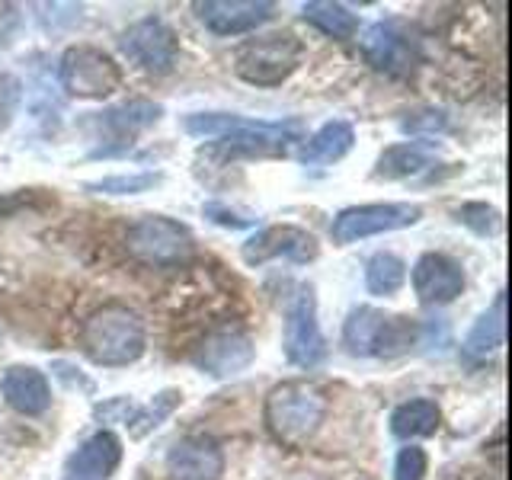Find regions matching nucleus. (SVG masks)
I'll list each match as a JSON object with an SVG mask.
<instances>
[{"label": "nucleus", "mask_w": 512, "mask_h": 480, "mask_svg": "<svg viewBox=\"0 0 512 480\" xmlns=\"http://www.w3.org/2000/svg\"><path fill=\"white\" fill-rule=\"evenodd\" d=\"M160 109L157 103H148V100H132V103H122V106H112L106 112H100V122L103 128H109L116 138H132L144 128H151L157 119H160Z\"/></svg>", "instance_id": "obj_23"}, {"label": "nucleus", "mask_w": 512, "mask_h": 480, "mask_svg": "<svg viewBox=\"0 0 512 480\" xmlns=\"http://www.w3.org/2000/svg\"><path fill=\"white\" fill-rule=\"evenodd\" d=\"M263 420L285 448H304L327 420V394L311 381H282L266 394Z\"/></svg>", "instance_id": "obj_2"}, {"label": "nucleus", "mask_w": 512, "mask_h": 480, "mask_svg": "<svg viewBox=\"0 0 512 480\" xmlns=\"http://www.w3.org/2000/svg\"><path fill=\"white\" fill-rule=\"evenodd\" d=\"M0 340H4V330H0Z\"/></svg>", "instance_id": "obj_33"}, {"label": "nucleus", "mask_w": 512, "mask_h": 480, "mask_svg": "<svg viewBox=\"0 0 512 480\" xmlns=\"http://www.w3.org/2000/svg\"><path fill=\"white\" fill-rule=\"evenodd\" d=\"M423 218L420 205L410 202H375V205H352L343 208L340 215L333 218V240L336 244H352V240L362 237H375V234H388L410 228Z\"/></svg>", "instance_id": "obj_9"}, {"label": "nucleus", "mask_w": 512, "mask_h": 480, "mask_svg": "<svg viewBox=\"0 0 512 480\" xmlns=\"http://www.w3.org/2000/svg\"><path fill=\"white\" fill-rule=\"evenodd\" d=\"M420 116L423 119H407L404 122L407 132H423V128H426V132H442V128H445V116H442V112H420Z\"/></svg>", "instance_id": "obj_31"}, {"label": "nucleus", "mask_w": 512, "mask_h": 480, "mask_svg": "<svg viewBox=\"0 0 512 480\" xmlns=\"http://www.w3.org/2000/svg\"><path fill=\"white\" fill-rule=\"evenodd\" d=\"M506 340V292L493 298L490 311L477 317V324L471 327L468 340H464V356L468 359H487L490 352H496Z\"/></svg>", "instance_id": "obj_20"}, {"label": "nucleus", "mask_w": 512, "mask_h": 480, "mask_svg": "<svg viewBox=\"0 0 512 480\" xmlns=\"http://www.w3.org/2000/svg\"><path fill=\"white\" fill-rule=\"evenodd\" d=\"M42 205H55V196L39 189H16V192H4L0 196V218H13L20 212H32V208H42Z\"/></svg>", "instance_id": "obj_27"}, {"label": "nucleus", "mask_w": 512, "mask_h": 480, "mask_svg": "<svg viewBox=\"0 0 512 480\" xmlns=\"http://www.w3.org/2000/svg\"><path fill=\"white\" fill-rule=\"evenodd\" d=\"M122 461V442L116 432L100 429L77 448L64 464V480H109Z\"/></svg>", "instance_id": "obj_17"}, {"label": "nucleus", "mask_w": 512, "mask_h": 480, "mask_svg": "<svg viewBox=\"0 0 512 480\" xmlns=\"http://www.w3.org/2000/svg\"><path fill=\"white\" fill-rule=\"evenodd\" d=\"M426 468H429V458L420 445H407L397 452V461H394V480H423L426 477Z\"/></svg>", "instance_id": "obj_28"}, {"label": "nucleus", "mask_w": 512, "mask_h": 480, "mask_svg": "<svg viewBox=\"0 0 512 480\" xmlns=\"http://www.w3.org/2000/svg\"><path fill=\"white\" fill-rule=\"evenodd\" d=\"M23 29V13L16 4H0V48L13 45V39Z\"/></svg>", "instance_id": "obj_30"}, {"label": "nucleus", "mask_w": 512, "mask_h": 480, "mask_svg": "<svg viewBox=\"0 0 512 480\" xmlns=\"http://www.w3.org/2000/svg\"><path fill=\"white\" fill-rule=\"evenodd\" d=\"M413 292L426 308H442V304H452L464 292V269L458 260L445 253H423L420 260L413 263Z\"/></svg>", "instance_id": "obj_13"}, {"label": "nucleus", "mask_w": 512, "mask_h": 480, "mask_svg": "<svg viewBox=\"0 0 512 480\" xmlns=\"http://www.w3.org/2000/svg\"><path fill=\"white\" fill-rule=\"evenodd\" d=\"M183 128L196 138H215L234 154H285L301 138V122H256L228 112H196L186 116Z\"/></svg>", "instance_id": "obj_1"}, {"label": "nucleus", "mask_w": 512, "mask_h": 480, "mask_svg": "<svg viewBox=\"0 0 512 480\" xmlns=\"http://www.w3.org/2000/svg\"><path fill=\"white\" fill-rule=\"evenodd\" d=\"M205 215L218 224H224V228H247L250 224V218H234L228 208H221V205H205Z\"/></svg>", "instance_id": "obj_32"}, {"label": "nucleus", "mask_w": 512, "mask_h": 480, "mask_svg": "<svg viewBox=\"0 0 512 480\" xmlns=\"http://www.w3.org/2000/svg\"><path fill=\"white\" fill-rule=\"evenodd\" d=\"M407 282V263L397 253H375L365 263V285L372 295H394Z\"/></svg>", "instance_id": "obj_25"}, {"label": "nucleus", "mask_w": 512, "mask_h": 480, "mask_svg": "<svg viewBox=\"0 0 512 480\" xmlns=\"http://www.w3.org/2000/svg\"><path fill=\"white\" fill-rule=\"evenodd\" d=\"M58 80L77 100H106L122 87V64L96 45H71L58 61Z\"/></svg>", "instance_id": "obj_7"}, {"label": "nucleus", "mask_w": 512, "mask_h": 480, "mask_svg": "<svg viewBox=\"0 0 512 480\" xmlns=\"http://www.w3.org/2000/svg\"><path fill=\"white\" fill-rule=\"evenodd\" d=\"M125 247L144 266L173 269L189 260L192 250H196V240H192L186 224L164 218V215H148V218H138L132 228H128Z\"/></svg>", "instance_id": "obj_6"}, {"label": "nucleus", "mask_w": 512, "mask_h": 480, "mask_svg": "<svg viewBox=\"0 0 512 480\" xmlns=\"http://www.w3.org/2000/svg\"><path fill=\"white\" fill-rule=\"evenodd\" d=\"M432 160H436V151H432L429 144L404 141V144H394V148H388L378 157L375 176L378 180H407V176H416L426 167H432Z\"/></svg>", "instance_id": "obj_21"}, {"label": "nucleus", "mask_w": 512, "mask_h": 480, "mask_svg": "<svg viewBox=\"0 0 512 480\" xmlns=\"http://www.w3.org/2000/svg\"><path fill=\"white\" fill-rule=\"evenodd\" d=\"M442 423V410L436 407V400H407L391 413V432L397 439H426L436 436V429Z\"/></svg>", "instance_id": "obj_22"}, {"label": "nucleus", "mask_w": 512, "mask_h": 480, "mask_svg": "<svg viewBox=\"0 0 512 480\" xmlns=\"http://www.w3.org/2000/svg\"><path fill=\"white\" fill-rule=\"evenodd\" d=\"M0 391H4L7 404L23 416H42L52 407V384L32 365H10L0 381Z\"/></svg>", "instance_id": "obj_18"}, {"label": "nucleus", "mask_w": 512, "mask_h": 480, "mask_svg": "<svg viewBox=\"0 0 512 480\" xmlns=\"http://www.w3.org/2000/svg\"><path fill=\"white\" fill-rule=\"evenodd\" d=\"M119 45L128 61H135L138 68L151 74H170L176 58H180V39L160 16H144V20L132 23L122 32Z\"/></svg>", "instance_id": "obj_11"}, {"label": "nucleus", "mask_w": 512, "mask_h": 480, "mask_svg": "<svg viewBox=\"0 0 512 480\" xmlns=\"http://www.w3.org/2000/svg\"><path fill=\"white\" fill-rule=\"evenodd\" d=\"M304 58V42L295 32H269L260 39H247L234 52V71L253 87H279L298 71Z\"/></svg>", "instance_id": "obj_5"}, {"label": "nucleus", "mask_w": 512, "mask_h": 480, "mask_svg": "<svg viewBox=\"0 0 512 480\" xmlns=\"http://www.w3.org/2000/svg\"><path fill=\"white\" fill-rule=\"evenodd\" d=\"M224 471V452L208 436H186L167 455L170 480H218Z\"/></svg>", "instance_id": "obj_16"}, {"label": "nucleus", "mask_w": 512, "mask_h": 480, "mask_svg": "<svg viewBox=\"0 0 512 480\" xmlns=\"http://www.w3.org/2000/svg\"><path fill=\"white\" fill-rule=\"evenodd\" d=\"M362 52L375 71L404 77L420 64V36L404 20H378L365 29Z\"/></svg>", "instance_id": "obj_8"}, {"label": "nucleus", "mask_w": 512, "mask_h": 480, "mask_svg": "<svg viewBox=\"0 0 512 480\" xmlns=\"http://www.w3.org/2000/svg\"><path fill=\"white\" fill-rule=\"evenodd\" d=\"M423 327L416 324L413 317L404 314H388L381 308H356L346 317L343 327V343L352 356L362 359H394L410 352L416 343H420Z\"/></svg>", "instance_id": "obj_4"}, {"label": "nucleus", "mask_w": 512, "mask_h": 480, "mask_svg": "<svg viewBox=\"0 0 512 480\" xmlns=\"http://www.w3.org/2000/svg\"><path fill=\"white\" fill-rule=\"evenodd\" d=\"M23 103V80L0 68V132H7Z\"/></svg>", "instance_id": "obj_26"}, {"label": "nucleus", "mask_w": 512, "mask_h": 480, "mask_svg": "<svg viewBox=\"0 0 512 480\" xmlns=\"http://www.w3.org/2000/svg\"><path fill=\"white\" fill-rule=\"evenodd\" d=\"M317 250H320L317 237L304 228H295V224H272V228L256 231L247 244L240 247V256H244L247 266H263L269 260L311 263Z\"/></svg>", "instance_id": "obj_12"}, {"label": "nucleus", "mask_w": 512, "mask_h": 480, "mask_svg": "<svg viewBox=\"0 0 512 480\" xmlns=\"http://www.w3.org/2000/svg\"><path fill=\"white\" fill-rule=\"evenodd\" d=\"M285 356L298 368H314L327 356L324 333L317 324V295L314 285H298L285 311Z\"/></svg>", "instance_id": "obj_10"}, {"label": "nucleus", "mask_w": 512, "mask_h": 480, "mask_svg": "<svg viewBox=\"0 0 512 480\" xmlns=\"http://www.w3.org/2000/svg\"><path fill=\"white\" fill-rule=\"evenodd\" d=\"M196 10L205 29H212L215 36H244L272 20L276 4L269 0H205V4H196Z\"/></svg>", "instance_id": "obj_14"}, {"label": "nucleus", "mask_w": 512, "mask_h": 480, "mask_svg": "<svg viewBox=\"0 0 512 480\" xmlns=\"http://www.w3.org/2000/svg\"><path fill=\"white\" fill-rule=\"evenodd\" d=\"M301 16L308 20L314 29H320L330 39H352L359 32L356 13L343 4H333V0H311V4L301 7Z\"/></svg>", "instance_id": "obj_24"}, {"label": "nucleus", "mask_w": 512, "mask_h": 480, "mask_svg": "<svg viewBox=\"0 0 512 480\" xmlns=\"http://www.w3.org/2000/svg\"><path fill=\"white\" fill-rule=\"evenodd\" d=\"M80 346L96 365H132L144 356V346H148L144 320L128 304H103L80 327Z\"/></svg>", "instance_id": "obj_3"}, {"label": "nucleus", "mask_w": 512, "mask_h": 480, "mask_svg": "<svg viewBox=\"0 0 512 480\" xmlns=\"http://www.w3.org/2000/svg\"><path fill=\"white\" fill-rule=\"evenodd\" d=\"M160 180L154 173H141V176H112V180L103 183H93L90 189H100V192H116V196H132V192L148 189Z\"/></svg>", "instance_id": "obj_29"}, {"label": "nucleus", "mask_w": 512, "mask_h": 480, "mask_svg": "<svg viewBox=\"0 0 512 480\" xmlns=\"http://www.w3.org/2000/svg\"><path fill=\"white\" fill-rule=\"evenodd\" d=\"M256 349L250 343V336L237 333V330H224L205 336L202 346L192 352V365L202 368L212 378H234L253 362Z\"/></svg>", "instance_id": "obj_15"}, {"label": "nucleus", "mask_w": 512, "mask_h": 480, "mask_svg": "<svg viewBox=\"0 0 512 480\" xmlns=\"http://www.w3.org/2000/svg\"><path fill=\"white\" fill-rule=\"evenodd\" d=\"M352 144H356V128L343 119H333L320 125L311 138H304L301 160L304 164H336L352 151Z\"/></svg>", "instance_id": "obj_19"}]
</instances>
